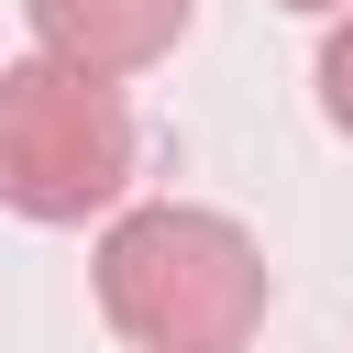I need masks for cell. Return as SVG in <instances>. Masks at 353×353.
<instances>
[{
    "label": "cell",
    "instance_id": "6da1fadb",
    "mask_svg": "<svg viewBox=\"0 0 353 353\" xmlns=\"http://www.w3.org/2000/svg\"><path fill=\"white\" fill-rule=\"evenodd\" d=\"M99 276V320L132 342V353H243L265 331V243L232 221V210H188V199H154V210H121L88 254Z\"/></svg>",
    "mask_w": 353,
    "mask_h": 353
},
{
    "label": "cell",
    "instance_id": "7a4b0ae2",
    "mask_svg": "<svg viewBox=\"0 0 353 353\" xmlns=\"http://www.w3.org/2000/svg\"><path fill=\"white\" fill-rule=\"evenodd\" d=\"M121 188H132V99L55 55H11L0 66V210L66 232V221H99Z\"/></svg>",
    "mask_w": 353,
    "mask_h": 353
},
{
    "label": "cell",
    "instance_id": "3957f363",
    "mask_svg": "<svg viewBox=\"0 0 353 353\" xmlns=\"http://www.w3.org/2000/svg\"><path fill=\"white\" fill-rule=\"evenodd\" d=\"M188 11L199 0H22L33 55H55L77 77H110V88L143 77V66H165L188 44Z\"/></svg>",
    "mask_w": 353,
    "mask_h": 353
},
{
    "label": "cell",
    "instance_id": "277c9868",
    "mask_svg": "<svg viewBox=\"0 0 353 353\" xmlns=\"http://www.w3.org/2000/svg\"><path fill=\"white\" fill-rule=\"evenodd\" d=\"M320 110H331V132H353V11H342L331 44H320Z\"/></svg>",
    "mask_w": 353,
    "mask_h": 353
},
{
    "label": "cell",
    "instance_id": "5b68a950",
    "mask_svg": "<svg viewBox=\"0 0 353 353\" xmlns=\"http://www.w3.org/2000/svg\"><path fill=\"white\" fill-rule=\"evenodd\" d=\"M276 11H353V0H276Z\"/></svg>",
    "mask_w": 353,
    "mask_h": 353
}]
</instances>
